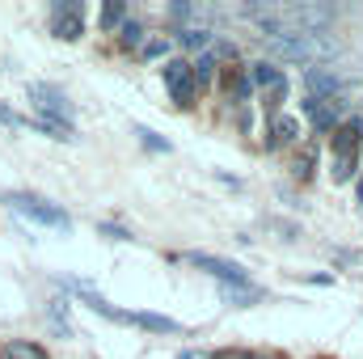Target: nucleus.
<instances>
[{
    "label": "nucleus",
    "mask_w": 363,
    "mask_h": 359,
    "mask_svg": "<svg viewBox=\"0 0 363 359\" xmlns=\"http://www.w3.org/2000/svg\"><path fill=\"white\" fill-rule=\"evenodd\" d=\"M267 55L291 60V64H321L338 55V43L330 34H279V38H267Z\"/></svg>",
    "instance_id": "obj_1"
},
{
    "label": "nucleus",
    "mask_w": 363,
    "mask_h": 359,
    "mask_svg": "<svg viewBox=\"0 0 363 359\" xmlns=\"http://www.w3.org/2000/svg\"><path fill=\"white\" fill-rule=\"evenodd\" d=\"M283 34H325L334 26V9L317 0H296V4H274Z\"/></svg>",
    "instance_id": "obj_2"
},
{
    "label": "nucleus",
    "mask_w": 363,
    "mask_h": 359,
    "mask_svg": "<svg viewBox=\"0 0 363 359\" xmlns=\"http://www.w3.org/2000/svg\"><path fill=\"white\" fill-rule=\"evenodd\" d=\"M30 97H34V106H38L43 118L68 123V127H72V101H68L60 89H51V85H30Z\"/></svg>",
    "instance_id": "obj_3"
},
{
    "label": "nucleus",
    "mask_w": 363,
    "mask_h": 359,
    "mask_svg": "<svg viewBox=\"0 0 363 359\" xmlns=\"http://www.w3.org/2000/svg\"><path fill=\"white\" fill-rule=\"evenodd\" d=\"M9 203H13L21 216H30L34 224H47V228H64V233L72 228V220H68L60 207H47V203H38V199H30V194H13Z\"/></svg>",
    "instance_id": "obj_4"
},
{
    "label": "nucleus",
    "mask_w": 363,
    "mask_h": 359,
    "mask_svg": "<svg viewBox=\"0 0 363 359\" xmlns=\"http://www.w3.org/2000/svg\"><path fill=\"white\" fill-rule=\"evenodd\" d=\"M51 13H55V38L72 43V38H81V34H85V9H81L77 0H60Z\"/></svg>",
    "instance_id": "obj_5"
},
{
    "label": "nucleus",
    "mask_w": 363,
    "mask_h": 359,
    "mask_svg": "<svg viewBox=\"0 0 363 359\" xmlns=\"http://www.w3.org/2000/svg\"><path fill=\"white\" fill-rule=\"evenodd\" d=\"M161 77H165V85H169V93H174L178 106H190V101H194V77H190V64L169 60V64L161 68Z\"/></svg>",
    "instance_id": "obj_6"
},
{
    "label": "nucleus",
    "mask_w": 363,
    "mask_h": 359,
    "mask_svg": "<svg viewBox=\"0 0 363 359\" xmlns=\"http://www.w3.org/2000/svg\"><path fill=\"white\" fill-rule=\"evenodd\" d=\"M300 110L308 114V123L317 127V131H334V123H338V114H342V101H317V97H308V101H300Z\"/></svg>",
    "instance_id": "obj_7"
},
{
    "label": "nucleus",
    "mask_w": 363,
    "mask_h": 359,
    "mask_svg": "<svg viewBox=\"0 0 363 359\" xmlns=\"http://www.w3.org/2000/svg\"><path fill=\"white\" fill-rule=\"evenodd\" d=\"M190 263L199 270H207V275H216L220 283H245V270L237 263H224V258H211V254H190Z\"/></svg>",
    "instance_id": "obj_8"
},
{
    "label": "nucleus",
    "mask_w": 363,
    "mask_h": 359,
    "mask_svg": "<svg viewBox=\"0 0 363 359\" xmlns=\"http://www.w3.org/2000/svg\"><path fill=\"white\" fill-rule=\"evenodd\" d=\"M304 89H308L313 97H317V101H321L325 93L334 97V93L342 89V81H338V77H334L330 68H308V72H304Z\"/></svg>",
    "instance_id": "obj_9"
},
{
    "label": "nucleus",
    "mask_w": 363,
    "mask_h": 359,
    "mask_svg": "<svg viewBox=\"0 0 363 359\" xmlns=\"http://www.w3.org/2000/svg\"><path fill=\"white\" fill-rule=\"evenodd\" d=\"M291 140H300V123L287 118V114H274L271 127H267V148H283V144H291Z\"/></svg>",
    "instance_id": "obj_10"
},
{
    "label": "nucleus",
    "mask_w": 363,
    "mask_h": 359,
    "mask_svg": "<svg viewBox=\"0 0 363 359\" xmlns=\"http://www.w3.org/2000/svg\"><path fill=\"white\" fill-rule=\"evenodd\" d=\"M359 136H363V118H351V123L334 127V157H355Z\"/></svg>",
    "instance_id": "obj_11"
},
{
    "label": "nucleus",
    "mask_w": 363,
    "mask_h": 359,
    "mask_svg": "<svg viewBox=\"0 0 363 359\" xmlns=\"http://www.w3.org/2000/svg\"><path fill=\"white\" fill-rule=\"evenodd\" d=\"M220 296H224L228 304L245 309V304H258V300H262V287H250V283H220Z\"/></svg>",
    "instance_id": "obj_12"
},
{
    "label": "nucleus",
    "mask_w": 363,
    "mask_h": 359,
    "mask_svg": "<svg viewBox=\"0 0 363 359\" xmlns=\"http://www.w3.org/2000/svg\"><path fill=\"white\" fill-rule=\"evenodd\" d=\"M127 321H131V326H144V330H157V334H174V330H178V321L157 317V313H127Z\"/></svg>",
    "instance_id": "obj_13"
},
{
    "label": "nucleus",
    "mask_w": 363,
    "mask_h": 359,
    "mask_svg": "<svg viewBox=\"0 0 363 359\" xmlns=\"http://www.w3.org/2000/svg\"><path fill=\"white\" fill-rule=\"evenodd\" d=\"M190 77H194V89L211 85V77H216V60H211V51H203V55L190 64Z\"/></svg>",
    "instance_id": "obj_14"
},
{
    "label": "nucleus",
    "mask_w": 363,
    "mask_h": 359,
    "mask_svg": "<svg viewBox=\"0 0 363 359\" xmlns=\"http://www.w3.org/2000/svg\"><path fill=\"white\" fill-rule=\"evenodd\" d=\"M313 165H317V144H304L300 157H296V165H291V174H296L300 182H308L313 178Z\"/></svg>",
    "instance_id": "obj_15"
},
{
    "label": "nucleus",
    "mask_w": 363,
    "mask_h": 359,
    "mask_svg": "<svg viewBox=\"0 0 363 359\" xmlns=\"http://www.w3.org/2000/svg\"><path fill=\"white\" fill-rule=\"evenodd\" d=\"M250 85H258V89H274V85H283V77H279V68H271V64H254Z\"/></svg>",
    "instance_id": "obj_16"
},
{
    "label": "nucleus",
    "mask_w": 363,
    "mask_h": 359,
    "mask_svg": "<svg viewBox=\"0 0 363 359\" xmlns=\"http://www.w3.org/2000/svg\"><path fill=\"white\" fill-rule=\"evenodd\" d=\"M178 43H186V47H199V55H203V47H211V34H207L203 26H186V30H178Z\"/></svg>",
    "instance_id": "obj_17"
},
{
    "label": "nucleus",
    "mask_w": 363,
    "mask_h": 359,
    "mask_svg": "<svg viewBox=\"0 0 363 359\" xmlns=\"http://www.w3.org/2000/svg\"><path fill=\"white\" fill-rule=\"evenodd\" d=\"M4 359H47V351L34 343H4Z\"/></svg>",
    "instance_id": "obj_18"
},
{
    "label": "nucleus",
    "mask_w": 363,
    "mask_h": 359,
    "mask_svg": "<svg viewBox=\"0 0 363 359\" xmlns=\"http://www.w3.org/2000/svg\"><path fill=\"white\" fill-rule=\"evenodd\" d=\"M224 89L233 101H245L250 97V77H241V72H224Z\"/></svg>",
    "instance_id": "obj_19"
},
{
    "label": "nucleus",
    "mask_w": 363,
    "mask_h": 359,
    "mask_svg": "<svg viewBox=\"0 0 363 359\" xmlns=\"http://www.w3.org/2000/svg\"><path fill=\"white\" fill-rule=\"evenodd\" d=\"M118 43H123L127 51L144 47V30H140V21H123V30H118Z\"/></svg>",
    "instance_id": "obj_20"
},
{
    "label": "nucleus",
    "mask_w": 363,
    "mask_h": 359,
    "mask_svg": "<svg viewBox=\"0 0 363 359\" xmlns=\"http://www.w3.org/2000/svg\"><path fill=\"white\" fill-rule=\"evenodd\" d=\"M355 178V157H334V182Z\"/></svg>",
    "instance_id": "obj_21"
},
{
    "label": "nucleus",
    "mask_w": 363,
    "mask_h": 359,
    "mask_svg": "<svg viewBox=\"0 0 363 359\" xmlns=\"http://www.w3.org/2000/svg\"><path fill=\"white\" fill-rule=\"evenodd\" d=\"M123 17H127V9H123V4H118V0H114V4H106V9H101V26H106V30H114V26H118V21H123Z\"/></svg>",
    "instance_id": "obj_22"
},
{
    "label": "nucleus",
    "mask_w": 363,
    "mask_h": 359,
    "mask_svg": "<svg viewBox=\"0 0 363 359\" xmlns=\"http://www.w3.org/2000/svg\"><path fill=\"white\" fill-rule=\"evenodd\" d=\"M165 51H169V43H165V38H152V43H144V47H140V55H144V60H165Z\"/></svg>",
    "instance_id": "obj_23"
},
{
    "label": "nucleus",
    "mask_w": 363,
    "mask_h": 359,
    "mask_svg": "<svg viewBox=\"0 0 363 359\" xmlns=\"http://www.w3.org/2000/svg\"><path fill=\"white\" fill-rule=\"evenodd\" d=\"M135 136H140V140H144V148H152V153H169V144H165V140H161V136H152V131H148V127H135Z\"/></svg>",
    "instance_id": "obj_24"
},
{
    "label": "nucleus",
    "mask_w": 363,
    "mask_h": 359,
    "mask_svg": "<svg viewBox=\"0 0 363 359\" xmlns=\"http://www.w3.org/2000/svg\"><path fill=\"white\" fill-rule=\"evenodd\" d=\"M216 359H274V355H262V351H241V347H233V351H220Z\"/></svg>",
    "instance_id": "obj_25"
},
{
    "label": "nucleus",
    "mask_w": 363,
    "mask_h": 359,
    "mask_svg": "<svg viewBox=\"0 0 363 359\" xmlns=\"http://www.w3.org/2000/svg\"><path fill=\"white\" fill-rule=\"evenodd\" d=\"M165 13H169V21H190L194 17V4H169Z\"/></svg>",
    "instance_id": "obj_26"
},
{
    "label": "nucleus",
    "mask_w": 363,
    "mask_h": 359,
    "mask_svg": "<svg viewBox=\"0 0 363 359\" xmlns=\"http://www.w3.org/2000/svg\"><path fill=\"white\" fill-rule=\"evenodd\" d=\"M211 60H216V64H220V60H237V43H216Z\"/></svg>",
    "instance_id": "obj_27"
},
{
    "label": "nucleus",
    "mask_w": 363,
    "mask_h": 359,
    "mask_svg": "<svg viewBox=\"0 0 363 359\" xmlns=\"http://www.w3.org/2000/svg\"><path fill=\"white\" fill-rule=\"evenodd\" d=\"M283 97H287V81H283V85H274V89L267 93V110H279V106H283Z\"/></svg>",
    "instance_id": "obj_28"
},
{
    "label": "nucleus",
    "mask_w": 363,
    "mask_h": 359,
    "mask_svg": "<svg viewBox=\"0 0 363 359\" xmlns=\"http://www.w3.org/2000/svg\"><path fill=\"white\" fill-rule=\"evenodd\" d=\"M0 123H9V127H21V118H17L9 106H0Z\"/></svg>",
    "instance_id": "obj_29"
},
{
    "label": "nucleus",
    "mask_w": 363,
    "mask_h": 359,
    "mask_svg": "<svg viewBox=\"0 0 363 359\" xmlns=\"http://www.w3.org/2000/svg\"><path fill=\"white\" fill-rule=\"evenodd\" d=\"M178 359H207V355H199V351H186V355H178Z\"/></svg>",
    "instance_id": "obj_30"
},
{
    "label": "nucleus",
    "mask_w": 363,
    "mask_h": 359,
    "mask_svg": "<svg viewBox=\"0 0 363 359\" xmlns=\"http://www.w3.org/2000/svg\"><path fill=\"white\" fill-rule=\"evenodd\" d=\"M359 199H363V182H359Z\"/></svg>",
    "instance_id": "obj_31"
}]
</instances>
